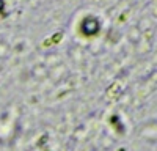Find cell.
<instances>
[{"label":"cell","instance_id":"obj_1","mask_svg":"<svg viewBox=\"0 0 157 151\" xmlns=\"http://www.w3.org/2000/svg\"><path fill=\"white\" fill-rule=\"evenodd\" d=\"M99 27L101 25H99L98 19H94V17H86L82 22V32L85 35H96L99 32Z\"/></svg>","mask_w":157,"mask_h":151}]
</instances>
